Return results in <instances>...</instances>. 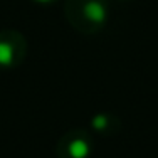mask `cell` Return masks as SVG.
<instances>
[{
  "instance_id": "7a4b0ae2",
  "label": "cell",
  "mask_w": 158,
  "mask_h": 158,
  "mask_svg": "<svg viewBox=\"0 0 158 158\" xmlns=\"http://www.w3.org/2000/svg\"><path fill=\"white\" fill-rule=\"evenodd\" d=\"M73 152H74V156L76 158H82L88 153V148H86V145L82 141H76L73 145Z\"/></svg>"
},
{
  "instance_id": "6da1fadb",
  "label": "cell",
  "mask_w": 158,
  "mask_h": 158,
  "mask_svg": "<svg viewBox=\"0 0 158 158\" xmlns=\"http://www.w3.org/2000/svg\"><path fill=\"white\" fill-rule=\"evenodd\" d=\"M12 59V52L7 44H0V64H9Z\"/></svg>"
}]
</instances>
